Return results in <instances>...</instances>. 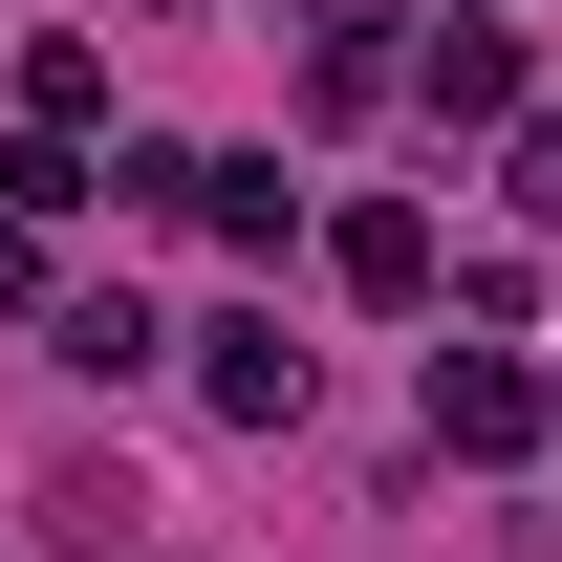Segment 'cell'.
Wrapping results in <instances>:
<instances>
[{
  "label": "cell",
  "instance_id": "6da1fadb",
  "mask_svg": "<svg viewBox=\"0 0 562 562\" xmlns=\"http://www.w3.org/2000/svg\"><path fill=\"white\" fill-rule=\"evenodd\" d=\"M412 109H432V131H519V22H497V0L412 44Z\"/></svg>",
  "mask_w": 562,
  "mask_h": 562
},
{
  "label": "cell",
  "instance_id": "7a4b0ae2",
  "mask_svg": "<svg viewBox=\"0 0 562 562\" xmlns=\"http://www.w3.org/2000/svg\"><path fill=\"white\" fill-rule=\"evenodd\" d=\"M432 454H541V368L519 347H432Z\"/></svg>",
  "mask_w": 562,
  "mask_h": 562
},
{
  "label": "cell",
  "instance_id": "3957f363",
  "mask_svg": "<svg viewBox=\"0 0 562 562\" xmlns=\"http://www.w3.org/2000/svg\"><path fill=\"white\" fill-rule=\"evenodd\" d=\"M173 216H195V238H238V260H281L303 173H281V151H173Z\"/></svg>",
  "mask_w": 562,
  "mask_h": 562
},
{
  "label": "cell",
  "instance_id": "277c9868",
  "mask_svg": "<svg viewBox=\"0 0 562 562\" xmlns=\"http://www.w3.org/2000/svg\"><path fill=\"white\" fill-rule=\"evenodd\" d=\"M195 390H216L238 432H281V412H303V347H281V303H216V325H195Z\"/></svg>",
  "mask_w": 562,
  "mask_h": 562
},
{
  "label": "cell",
  "instance_id": "5b68a950",
  "mask_svg": "<svg viewBox=\"0 0 562 562\" xmlns=\"http://www.w3.org/2000/svg\"><path fill=\"white\" fill-rule=\"evenodd\" d=\"M325 281H347V303H432V216H412V195L325 216Z\"/></svg>",
  "mask_w": 562,
  "mask_h": 562
},
{
  "label": "cell",
  "instance_id": "8992f818",
  "mask_svg": "<svg viewBox=\"0 0 562 562\" xmlns=\"http://www.w3.org/2000/svg\"><path fill=\"white\" fill-rule=\"evenodd\" d=\"M151 347H173V325H151L131 281H87V303H44V368H87V390H131Z\"/></svg>",
  "mask_w": 562,
  "mask_h": 562
},
{
  "label": "cell",
  "instance_id": "52a82bcc",
  "mask_svg": "<svg viewBox=\"0 0 562 562\" xmlns=\"http://www.w3.org/2000/svg\"><path fill=\"white\" fill-rule=\"evenodd\" d=\"M303 87H325V109H368V87H412V44H390V0H325V22H303Z\"/></svg>",
  "mask_w": 562,
  "mask_h": 562
},
{
  "label": "cell",
  "instance_id": "ba28073f",
  "mask_svg": "<svg viewBox=\"0 0 562 562\" xmlns=\"http://www.w3.org/2000/svg\"><path fill=\"white\" fill-rule=\"evenodd\" d=\"M0 216H109V151H87V131H22V151H0Z\"/></svg>",
  "mask_w": 562,
  "mask_h": 562
},
{
  "label": "cell",
  "instance_id": "9c48e42d",
  "mask_svg": "<svg viewBox=\"0 0 562 562\" xmlns=\"http://www.w3.org/2000/svg\"><path fill=\"white\" fill-rule=\"evenodd\" d=\"M87 109H109V44L44 22V44H22V131H87Z\"/></svg>",
  "mask_w": 562,
  "mask_h": 562
},
{
  "label": "cell",
  "instance_id": "30bf717a",
  "mask_svg": "<svg viewBox=\"0 0 562 562\" xmlns=\"http://www.w3.org/2000/svg\"><path fill=\"white\" fill-rule=\"evenodd\" d=\"M519 216L562 238V109H519Z\"/></svg>",
  "mask_w": 562,
  "mask_h": 562
},
{
  "label": "cell",
  "instance_id": "8fae6325",
  "mask_svg": "<svg viewBox=\"0 0 562 562\" xmlns=\"http://www.w3.org/2000/svg\"><path fill=\"white\" fill-rule=\"evenodd\" d=\"M0 303H44V216H0Z\"/></svg>",
  "mask_w": 562,
  "mask_h": 562
},
{
  "label": "cell",
  "instance_id": "7c38bea8",
  "mask_svg": "<svg viewBox=\"0 0 562 562\" xmlns=\"http://www.w3.org/2000/svg\"><path fill=\"white\" fill-rule=\"evenodd\" d=\"M541 432H562V390H541Z\"/></svg>",
  "mask_w": 562,
  "mask_h": 562
}]
</instances>
